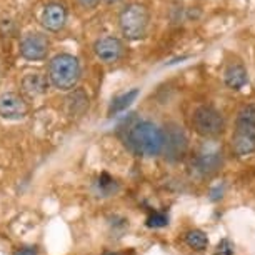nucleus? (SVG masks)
<instances>
[{
	"mask_svg": "<svg viewBox=\"0 0 255 255\" xmlns=\"http://www.w3.org/2000/svg\"><path fill=\"white\" fill-rule=\"evenodd\" d=\"M145 225L150 229H162L168 225V214L163 210H153L145 220Z\"/></svg>",
	"mask_w": 255,
	"mask_h": 255,
	"instance_id": "nucleus-18",
	"label": "nucleus"
},
{
	"mask_svg": "<svg viewBox=\"0 0 255 255\" xmlns=\"http://www.w3.org/2000/svg\"><path fill=\"white\" fill-rule=\"evenodd\" d=\"M92 52L95 59L100 60L105 65H114L124 59L125 55V44L117 35H102L95 38L92 44Z\"/></svg>",
	"mask_w": 255,
	"mask_h": 255,
	"instance_id": "nucleus-7",
	"label": "nucleus"
},
{
	"mask_svg": "<svg viewBox=\"0 0 255 255\" xmlns=\"http://www.w3.org/2000/svg\"><path fill=\"white\" fill-rule=\"evenodd\" d=\"M13 255H38V250H37V247H22Z\"/></svg>",
	"mask_w": 255,
	"mask_h": 255,
	"instance_id": "nucleus-21",
	"label": "nucleus"
},
{
	"mask_svg": "<svg viewBox=\"0 0 255 255\" xmlns=\"http://www.w3.org/2000/svg\"><path fill=\"white\" fill-rule=\"evenodd\" d=\"M79 2V5L84 8V10H95L102 0H77Z\"/></svg>",
	"mask_w": 255,
	"mask_h": 255,
	"instance_id": "nucleus-20",
	"label": "nucleus"
},
{
	"mask_svg": "<svg viewBox=\"0 0 255 255\" xmlns=\"http://www.w3.org/2000/svg\"><path fill=\"white\" fill-rule=\"evenodd\" d=\"M152 22V13L145 3L128 2L120 8L117 23L124 40L138 42L148 35Z\"/></svg>",
	"mask_w": 255,
	"mask_h": 255,
	"instance_id": "nucleus-3",
	"label": "nucleus"
},
{
	"mask_svg": "<svg viewBox=\"0 0 255 255\" xmlns=\"http://www.w3.org/2000/svg\"><path fill=\"white\" fill-rule=\"evenodd\" d=\"M18 54L23 60L42 62L50 54V40L44 32H27L18 40Z\"/></svg>",
	"mask_w": 255,
	"mask_h": 255,
	"instance_id": "nucleus-6",
	"label": "nucleus"
},
{
	"mask_svg": "<svg viewBox=\"0 0 255 255\" xmlns=\"http://www.w3.org/2000/svg\"><path fill=\"white\" fill-rule=\"evenodd\" d=\"M232 150L239 157L255 152V104H247L239 110L232 135Z\"/></svg>",
	"mask_w": 255,
	"mask_h": 255,
	"instance_id": "nucleus-4",
	"label": "nucleus"
},
{
	"mask_svg": "<svg viewBox=\"0 0 255 255\" xmlns=\"http://www.w3.org/2000/svg\"><path fill=\"white\" fill-rule=\"evenodd\" d=\"M0 74H2V65H0Z\"/></svg>",
	"mask_w": 255,
	"mask_h": 255,
	"instance_id": "nucleus-25",
	"label": "nucleus"
},
{
	"mask_svg": "<svg viewBox=\"0 0 255 255\" xmlns=\"http://www.w3.org/2000/svg\"><path fill=\"white\" fill-rule=\"evenodd\" d=\"M222 165V152L217 148L204 147L197 155L192 158L190 168L199 177H210Z\"/></svg>",
	"mask_w": 255,
	"mask_h": 255,
	"instance_id": "nucleus-11",
	"label": "nucleus"
},
{
	"mask_svg": "<svg viewBox=\"0 0 255 255\" xmlns=\"http://www.w3.org/2000/svg\"><path fill=\"white\" fill-rule=\"evenodd\" d=\"M138 95H140V89H137V87L127 90V92H122V94L115 95V97L110 100L109 115H110V117H115V115L125 112V110H127L138 99Z\"/></svg>",
	"mask_w": 255,
	"mask_h": 255,
	"instance_id": "nucleus-16",
	"label": "nucleus"
},
{
	"mask_svg": "<svg viewBox=\"0 0 255 255\" xmlns=\"http://www.w3.org/2000/svg\"><path fill=\"white\" fill-rule=\"evenodd\" d=\"M102 255H120V254H117V252H104Z\"/></svg>",
	"mask_w": 255,
	"mask_h": 255,
	"instance_id": "nucleus-24",
	"label": "nucleus"
},
{
	"mask_svg": "<svg viewBox=\"0 0 255 255\" xmlns=\"http://www.w3.org/2000/svg\"><path fill=\"white\" fill-rule=\"evenodd\" d=\"M163 128L153 124L152 120H135L128 127L127 142L128 148L140 157H157L163 152Z\"/></svg>",
	"mask_w": 255,
	"mask_h": 255,
	"instance_id": "nucleus-1",
	"label": "nucleus"
},
{
	"mask_svg": "<svg viewBox=\"0 0 255 255\" xmlns=\"http://www.w3.org/2000/svg\"><path fill=\"white\" fill-rule=\"evenodd\" d=\"M192 127L204 138H217L225 130V119L212 105H199L192 112Z\"/></svg>",
	"mask_w": 255,
	"mask_h": 255,
	"instance_id": "nucleus-5",
	"label": "nucleus"
},
{
	"mask_svg": "<svg viewBox=\"0 0 255 255\" xmlns=\"http://www.w3.org/2000/svg\"><path fill=\"white\" fill-rule=\"evenodd\" d=\"M217 255H234V244L229 239H224L217 247Z\"/></svg>",
	"mask_w": 255,
	"mask_h": 255,
	"instance_id": "nucleus-19",
	"label": "nucleus"
},
{
	"mask_svg": "<svg viewBox=\"0 0 255 255\" xmlns=\"http://www.w3.org/2000/svg\"><path fill=\"white\" fill-rule=\"evenodd\" d=\"M222 195H224V185H222V187L217 185L215 189H212V192H210V199H212V200L222 199Z\"/></svg>",
	"mask_w": 255,
	"mask_h": 255,
	"instance_id": "nucleus-22",
	"label": "nucleus"
},
{
	"mask_svg": "<svg viewBox=\"0 0 255 255\" xmlns=\"http://www.w3.org/2000/svg\"><path fill=\"white\" fill-rule=\"evenodd\" d=\"M40 25L49 33H60L69 22V8L60 0H50L47 2L38 15Z\"/></svg>",
	"mask_w": 255,
	"mask_h": 255,
	"instance_id": "nucleus-8",
	"label": "nucleus"
},
{
	"mask_svg": "<svg viewBox=\"0 0 255 255\" xmlns=\"http://www.w3.org/2000/svg\"><path fill=\"white\" fill-rule=\"evenodd\" d=\"M104 3H107V5H117L119 2H122V0H102Z\"/></svg>",
	"mask_w": 255,
	"mask_h": 255,
	"instance_id": "nucleus-23",
	"label": "nucleus"
},
{
	"mask_svg": "<svg viewBox=\"0 0 255 255\" xmlns=\"http://www.w3.org/2000/svg\"><path fill=\"white\" fill-rule=\"evenodd\" d=\"M185 244L187 247L194 249V250H205L209 247V237H207L205 232H202L199 229H192L185 234Z\"/></svg>",
	"mask_w": 255,
	"mask_h": 255,
	"instance_id": "nucleus-17",
	"label": "nucleus"
},
{
	"mask_svg": "<svg viewBox=\"0 0 255 255\" xmlns=\"http://www.w3.org/2000/svg\"><path fill=\"white\" fill-rule=\"evenodd\" d=\"M28 115V104L23 95L17 92L0 94V117L8 122H18Z\"/></svg>",
	"mask_w": 255,
	"mask_h": 255,
	"instance_id": "nucleus-10",
	"label": "nucleus"
},
{
	"mask_svg": "<svg viewBox=\"0 0 255 255\" xmlns=\"http://www.w3.org/2000/svg\"><path fill=\"white\" fill-rule=\"evenodd\" d=\"M165 140H163V155L168 162H177L185 155L189 140H187L184 130L175 124H170L167 130H163Z\"/></svg>",
	"mask_w": 255,
	"mask_h": 255,
	"instance_id": "nucleus-9",
	"label": "nucleus"
},
{
	"mask_svg": "<svg viewBox=\"0 0 255 255\" xmlns=\"http://www.w3.org/2000/svg\"><path fill=\"white\" fill-rule=\"evenodd\" d=\"M45 75L49 79L50 87L57 89L59 92H72L77 89L82 79V65L79 57L69 52L55 54L49 60Z\"/></svg>",
	"mask_w": 255,
	"mask_h": 255,
	"instance_id": "nucleus-2",
	"label": "nucleus"
},
{
	"mask_svg": "<svg viewBox=\"0 0 255 255\" xmlns=\"http://www.w3.org/2000/svg\"><path fill=\"white\" fill-rule=\"evenodd\" d=\"M89 95L82 89H74L65 99V110L69 117H82L89 110Z\"/></svg>",
	"mask_w": 255,
	"mask_h": 255,
	"instance_id": "nucleus-14",
	"label": "nucleus"
},
{
	"mask_svg": "<svg viewBox=\"0 0 255 255\" xmlns=\"http://www.w3.org/2000/svg\"><path fill=\"white\" fill-rule=\"evenodd\" d=\"M120 190L119 182L114 179L112 175L107 174V172H102L100 175H97V179L94 180L92 184V192L95 197H100V199H107V197L115 195Z\"/></svg>",
	"mask_w": 255,
	"mask_h": 255,
	"instance_id": "nucleus-15",
	"label": "nucleus"
},
{
	"mask_svg": "<svg viewBox=\"0 0 255 255\" xmlns=\"http://www.w3.org/2000/svg\"><path fill=\"white\" fill-rule=\"evenodd\" d=\"M249 74L240 62H230L224 70V84L232 90H240L247 85Z\"/></svg>",
	"mask_w": 255,
	"mask_h": 255,
	"instance_id": "nucleus-13",
	"label": "nucleus"
},
{
	"mask_svg": "<svg viewBox=\"0 0 255 255\" xmlns=\"http://www.w3.org/2000/svg\"><path fill=\"white\" fill-rule=\"evenodd\" d=\"M22 92L27 95L28 99H40L49 92V79L47 75L40 74V72H28L23 75V79L20 82Z\"/></svg>",
	"mask_w": 255,
	"mask_h": 255,
	"instance_id": "nucleus-12",
	"label": "nucleus"
}]
</instances>
